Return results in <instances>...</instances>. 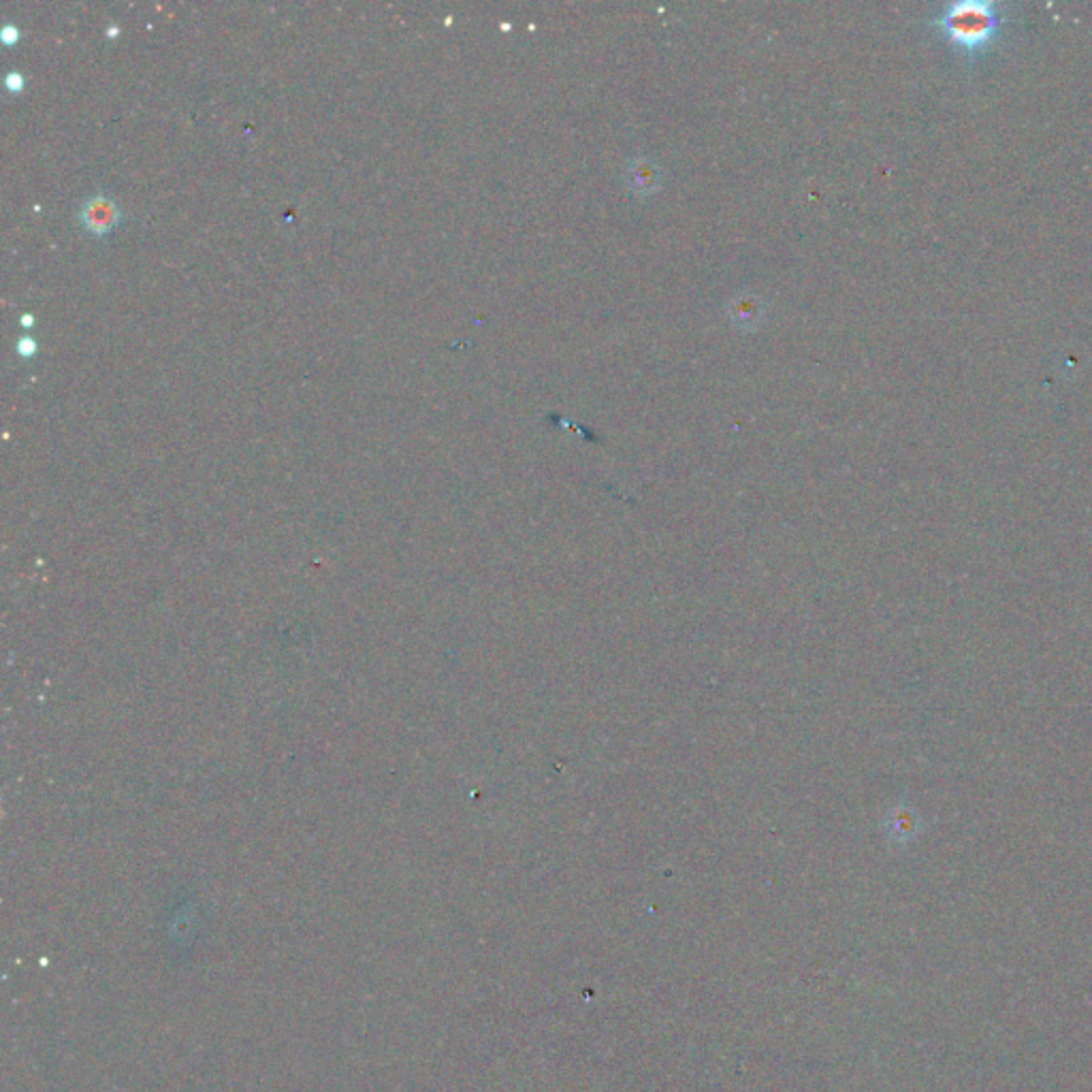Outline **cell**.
<instances>
[{"label": "cell", "mask_w": 1092, "mask_h": 1092, "mask_svg": "<svg viewBox=\"0 0 1092 1092\" xmlns=\"http://www.w3.org/2000/svg\"><path fill=\"white\" fill-rule=\"evenodd\" d=\"M1007 22V7L997 0H954L939 9L933 24L969 62L984 56Z\"/></svg>", "instance_id": "cell-1"}, {"label": "cell", "mask_w": 1092, "mask_h": 1092, "mask_svg": "<svg viewBox=\"0 0 1092 1092\" xmlns=\"http://www.w3.org/2000/svg\"><path fill=\"white\" fill-rule=\"evenodd\" d=\"M79 216H82V225L86 226L90 233L103 237V235H107L109 231L116 229L122 212L116 199H111V197L105 195V192H96V195H92L90 199L82 205V214H79Z\"/></svg>", "instance_id": "cell-2"}, {"label": "cell", "mask_w": 1092, "mask_h": 1092, "mask_svg": "<svg viewBox=\"0 0 1092 1092\" xmlns=\"http://www.w3.org/2000/svg\"><path fill=\"white\" fill-rule=\"evenodd\" d=\"M762 312H764L762 301L753 294H739L730 303V318L743 329L758 327V323L762 320Z\"/></svg>", "instance_id": "cell-3"}, {"label": "cell", "mask_w": 1092, "mask_h": 1092, "mask_svg": "<svg viewBox=\"0 0 1092 1092\" xmlns=\"http://www.w3.org/2000/svg\"><path fill=\"white\" fill-rule=\"evenodd\" d=\"M657 184H660V171L649 160L638 158L627 167V186L634 192H640V195L653 192Z\"/></svg>", "instance_id": "cell-4"}, {"label": "cell", "mask_w": 1092, "mask_h": 1092, "mask_svg": "<svg viewBox=\"0 0 1092 1092\" xmlns=\"http://www.w3.org/2000/svg\"><path fill=\"white\" fill-rule=\"evenodd\" d=\"M15 350H18V352L22 354V357H32V354H35L37 350H39V346H37L35 337L22 335L18 340V344H15Z\"/></svg>", "instance_id": "cell-5"}, {"label": "cell", "mask_w": 1092, "mask_h": 1092, "mask_svg": "<svg viewBox=\"0 0 1092 1092\" xmlns=\"http://www.w3.org/2000/svg\"><path fill=\"white\" fill-rule=\"evenodd\" d=\"M18 39H20L18 26H14V24H5V26L0 28V41H3L5 45H14Z\"/></svg>", "instance_id": "cell-6"}, {"label": "cell", "mask_w": 1092, "mask_h": 1092, "mask_svg": "<svg viewBox=\"0 0 1092 1092\" xmlns=\"http://www.w3.org/2000/svg\"><path fill=\"white\" fill-rule=\"evenodd\" d=\"M5 86L9 88L11 92H20L24 88V75L20 73V71H11V73L5 77Z\"/></svg>", "instance_id": "cell-7"}, {"label": "cell", "mask_w": 1092, "mask_h": 1092, "mask_svg": "<svg viewBox=\"0 0 1092 1092\" xmlns=\"http://www.w3.org/2000/svg\"><path fill=\"white\" fill-rule=\"evenodd\" d=\"M20 323H22L24 327H26V329H28V327H32V324H35V316H32V314H24L22 318H20Z\"/></svg>", "instance_id": "cell-8"}, {"label": "cell", "mask_w": 1092, "mask_h": 1092, "mask_svg": "<svg viewBox=\"0 0 1092 1092\" xmlns=\"http://www.w3.org/2000/svg\"><path fill=\"white\" fill-rule=\"evenodd\" d=\"M117 35H120V28H117V26H111L107 31V37H117Z\"/></svg>", "instance_id": "cell-9"}]
</instances>
